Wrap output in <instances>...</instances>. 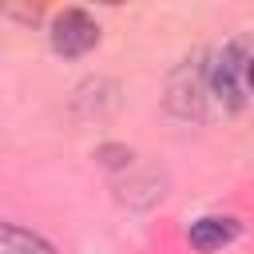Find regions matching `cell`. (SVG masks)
Masks as SVG:
<instances>
[{"label": "cell", "instance_id": "5b68a950", "mask_svg": "<svg viewBox=\"0 0 254 254\" xmlns=\"http://www.w3.org/2000/svg\"><path fill=\"white\" fill-rule=\"evenodd\" d=\"M0 254H56V250L40 234L12 226V222H0Z\"/></svg>", "mask_w": 254, "mask_h": 254}, {"label": "cell", "instance_id": "3957f363", "mask_svg": "<svg viewBox=\"0 0 254 254\" xmlns=\"http://www.w3.org/2000/svg\"><path fill=\"white\" fill-rule=\"evenodd\" d=\"M99 44V24L83 12V8H64L56 20H52V48L67 60L91 52Z\"/></svg>", "mask_w": 254, "mask_h": 254}, {"label": "cell", "instance_id": "7a4b0ae2", "mask_svg": "<svg viewBox=\"0 0 254 254\" xmlns=\"http://www.w3.org/2000/svg\"><path fill=\"white\" fill-rule=\"evenodd\" d=\"M206 64L194 56V60H183L167 83V107L179 115V119H206Z\"/></svg>", "mask_w": 254, "mask_h": 254}, {"label": "cell", "instance_id": "6da1fadb", "mask_svg": "<svg viewBox=\"0 0 254 254\" xmlns=\"http://www.w3.org/2000/svg\"><path fill=\"white\" fill-rule=\"evenodd\" d=\"M206 91L226 107V111H242L246 95H250V40L234 36L226 40L210 64H206Z\"/></svg>", "mask_w": 254, "mask_h": 254}, {"label": "cell", "instance_id": "277c9868", "mask_svg": "<svg viewBox=\"0 0 254 254\" xmlns=\"http://www.w3.org/2000/svg\"><path fill=\"white\" fill-rule=\"evenodd\" d=\"M190 246L194 250H222V246H230L234 238H238V222L234 218H218V214H210V218H198V222H190Z\"/></svg>", "mask_w": 254, "mask_h": 254}, {"label": "cell", "instance_id": "8992f818", "mask_svg": "<svg viewBox=\"0 0 254 254\" xmlns=\"http://www.w3.org/2000/svg\"><path fill=\"white\" fill-rule=\"evenodd\" d=\"M95 4H119V0H95Z\"/></svg>", "mask_w": 254, "mask_h": 254}]
</instances>
